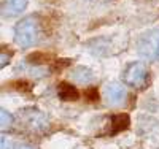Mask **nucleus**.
Segmentation results:
<instances>
[{
    "instance_id": "5",
    "label": "nucleus",
    "mask_w": 159,
    "mask_h": 149,
    "mask_svg": "<svg viewBox=\"0 0 159 149\" xmlns=\"http://www.w3.org/2000/svg\"><path fill=\"white\" fill-rule=\"evenodd\" d=\"M22 119H24V124L30 130H43L48 125L46 116L37 110H25L22 113Z\"/></svg>"
},
{
    "instance_id": "7",
    "label": "nucleus",
    "mask_w": 159,
    "mask_h": 149,
    "mask_svg": "<svg viewBox=\"0 0 159 149\" xmlns=\"http://www.w3.org/2000/svg\"><path fill=\"white\" fill-rule=\"evenodd\" d=\"M57 95L62 100H69V102H75L80 99V92L75 86L69 84V83H61L57 87Z\"/></svg>"
},
{
    "instance_id": "12",
    "label": "nucleus",
    "mask_w": 159,
    "mask_h": 149,
    "mask_svg": "<svg viewBox=\"0 0 159 149\" xmlns=\"http://www.w3.org/2000/svg\"><path fill=\"white\" fill-rule=\"evenodd\" d=\"M10 57H11V52L7 51V46H2V54H0V67H2V68L8 64Z\"/></svg>"
},
{
    "instance_id": "15",
    "label": "nucleus",
    "mask_w": 159,
    "mask_h": 149,
    "mask_svg": "<svg viewBox=\"0 0 159 149\" xmlns=\"http://www.w3.org/2000/svg\"><path fill=\"white\" fill-rule=\"evenodd\" d=\"M16 149H34L32 146H27V144H21V146H18Z\"/></svg>"
},
{
    "instance_id": "14",
    "label": "nucleus",
    "mask_w": 159,
    "mask_h": 149,
    "mask_svg": "<svg viewBox=\"0 0 159 149\" xmlns=\"http://www.w3.org/2000/svg\"><path fill=\"white\" fill-rule=\"evenodd\" d=\"M2 149H8V140L5 137H2Z\"/></svg>"
},
{
    "instance_id": "6",
    "label": "nucleus",
    "mask_w": 159,
    "mask_h": 149,
    "mask_svg": "<svg viewBox=\"0 0 159 149\" xmlns=\"http://www.w3.org/2000/svg\"><path fill=\"white\" fill-rule=\"evenodd\" d=\"M29 0H7L5 5L2 7V15L5 18H15L19 16L21 13L25 10Z\"/></svg>"
},
{
    "instance_id": "1",
    "label": "nucleus",
    "mask_w": 159,
    "mask_h": 149,
    "mask_svg": "<svg viewBox=\"0 0 159 149\" xmlns=\"http://www.w3.org/2000/svg\"><path fill=\"white\" fill-rule=\"evenodd\" d=\"M40 38V25L35 18H25L18 22L15 29V42L21 48L34 46Z\"/></svg>"
},
{
    "instance_id": "4",
    "label": "nucleus",
    "mask_w": 159,
    "mask_h": 149,
    "mask_svg": "<svg viewBox=\"0 0 159 149\" xmlns=\"http://www.w3.org/2000/svg\"><path fill=\"white\" fill-rule=\"evenodd\" d=\"M103 97H105V100H107L108 105L121 106L126 102L127 92H126V87L121 86L119 83H108L103 87Z\"/></svg>"
},
{
    "instance_id": "11",
    "label": "nucleus",
    "mask_w": 159,
    "mask_h": 149,
    "mask_svg": "<svg viewBox=\"0 0 159 149\" xmlns=\"http://www.w3.org/2000/svg\"><path fill=\"white\" fill-rule=\"evenodd\" d=\"M0 122H2V130H8L13 124V116L8 111L2 110L0 111Z\"/></svg>"
},
{
    "instance_id": "2",
    "label": "nucleus",
    "mask_w": 159,
    "mask_h": 149,
    "mask_svg": "<svg viewBox=\"0 0 159 149\" xmlns=\"http://www.w3.org/2000/svg\"><path fill=\"white\" fill-rule=\"evenodd\" d=\"M137 51L143 59L157 62L159 60V29L145 32L137 42Z\"/></svg>"
},
{
    "instance_id": "8",
    "label": "nucleus",
    "mask_w": 159,
    "mask_h": 149,
    "mask_svg": "<svg viewBox=\"0 0 159 149\" xmlns=\"http://www.w3.org/2000/svg\"><path fill=\"white\" fill-rule=\"evenodd\" d=\"M130 124V117L126 114V113H119V114H115L111 117V135L115 133H119L129 127Z\"/></svg>"
},
{
    "instance_id": "10",
    "label": "nucleus",
    "mask_w": 159,
    "mask_h": 149,
    "mask_svg": "<svg viewBox=\"0 0 159 149\" xmlns=\"http://www.w3.org/2000/svg\"><path fill=\"white\" fill-rule=\"evenodd\" d=\"M52 59H54V57H52V54L40 52V51L32 52V54H29V56H27V60H29L30 64H46V62H49V60H52Z\"/></svg>"
},
{
    "instance_id": "9",
    "label": "nucleus",
    "mask_w": 159,
    "mask_h": 149,
    "mask_svg": "<svg viewBox=\"0 0 159 149\" xmlns=\"http://www.w3.org/2000/svg\"><path fill=\"white\" fill-rule=\"evenodd\" d=\"M72 76L76 83H81V84H89L91 81L94 79V73H92V70L88 68V67H78V68H75Z\"/></svg>"
},
{
    "instance_id": "13",
    "label": "nucleus",
    "mask_w": 159,
    "mask_h": 149,
    "mask_svg": "<svg viewBox=\"0 0 159 149\" xmlns=\"http://www.w3.org/2000/svg\"><path fill=\"white\" fill-rule=\"evenodd\" d=\"M86 94H88L89 100H94V102L97 100V90H96V89H88V92H86Z\"/></svg>"
},
{
    "instance_id": "3",
    "label": "nucleus",
    "mask_w": 159,
    "mask_h": 149,
    "mask_svg": "<svg viewBox=\"0 0 159 149\" xmlns=\"http://www.w3.org/2000/svg\"><path fill=\"white\" fill-rule=\"evenodd\" d=\"M148 68H147V65H145L143 62H134V64H130L126 72H124V81L132 86V87H145L148 83Z\"/></svg>"
}]
</instances>
